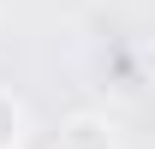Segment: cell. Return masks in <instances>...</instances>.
<instances>
[{
    "label": "cell",
    "instance_id": "6da1fadb",
    "mask_svg": "<svg viewBox=\"0 0 155 149\" xmlns=\"http://www.w3.org/2000/svg\"><path fill=\"white\" fill-rule=\"evenodd\" d=\"M54 149H114V125H107L101 113H72V119L60 125Z\"/></svg>",
    "mask_w": 155,
    "mask_h": 149
},
{
    "label": "cell",
    "instance_id": "7a4b0ae2",
    "mask_svg": "<svg viewBox=\"0 0 155 149\" xmlns=\"http://www.w3.org/2000/svg\"><path fill=\"white\" fill-rule=\"evenodd\" d=\"M12 143H18V108L0 95V149H12Z\"/></svg>",
    "mask_w": 155,
    "mask_h": 149
}]
</instances>
